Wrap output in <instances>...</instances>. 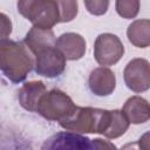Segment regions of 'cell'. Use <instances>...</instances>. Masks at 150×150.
I'll return each mask as SVG.
<instances>
[{
	"instance_id": "obj_1",
	"label": "cell",
	"mask_w": 150,
	"mask_h": 150,
	"mask_svg": "<svg viewBox=\"0 0 150 150\" xmlns=\"http://www.w3.org/2000/svg\"><path fill=\"white\" fill-rule=\"evenodd\" d=\"M35 66L32 52L22 42L1 40L0 68L4 75L14 83L22 82Z\"/></svg>"
},
{
	"instance_id": "obj_2",
	"label": "cell",
	"mask_w": 150,
	"mask_h": 150,
	"mask_svg": "<svg viewBox=\"0 0 150 150\" xmlns=\"http://www.w3.org/2000/svg\"><path fill=\"white\" fill-rule=\"evenodd\" d=\"M109 121L110 110L91 107H77L73 115L61 122L60 125L70 132L104 135L109 127Z\"/></svg>"
},
{
	"instance_id": "obj_3",
	"label": "cell",
	"mask_w": 150,
	"mask_h": 150,
	"mask_svg": "<svg viewBox=\"0 0 150 150\" xmlns=\"http://www.w3.org/2000/svg\"><path fill=\"white\" fill-rule=\"evenodd\" d=\"M18 11L35 27L52 29L60 22V8L55 0H21Z\"/></svg>"
},
{
	"instance_id": "obj_4",
	"label": "cell",
	"mask_w": 150,
	"mask_h": 150,
	"mask_svg": "<svg viewBox=\"0 0 150 150\" xmlns=\"http://www.w3.org/2000/svg\"><path fill=\"white\" fill-rule=\"evenodd\" d=\"M76 108L77 105H75L73 100L64 91L60 89H52L42 96L36 112L48 121H56L61 123L71 116Z\"/></svg>"
},
{
	"instance_id": "obj_5",
	"label": "cell",
	"mask_w": 150,
	"mask_h": 150,
	"mask_svg": "<svg viewBox=\"0 0 150 150\" xmlns=\"http://www.w3.org/2000/svg\"><path fill=\"white\" fill-rule=\"evenodd\" d=\"M124 54V46L118 36L111 33L100 34L94 43V56L98 64L112 66L117 63Z\"/></svg>"
},
{
	"instance_id": "obj_6",
	"label": "cell",
	"mask_w": 150,
	"mask_h": 150,
	"mask_svg": "<svg viewBox=\"0 0 150 150\" xmlns=\"http://www.w3.org/2000/svg\"><path fill=\"white\" fill-rule=\"evenodd\" d=\"M123 79L127 87L135 93H143L150 89V62L145 59H132L123 70Z\"/></svg>"
},
{
	"instance_id": "obj_7",
	"label": "cell",
	"mask_w": 150,
	"mask_h": 150,
	"mask_svg": "<svg viewBox=\"0 0 150 150\" xmlns=\"http://www.w3.org/2000/svg\"><path fill=\"white\" fill-rule=\"evenodd\" d=\"M40 150H95L93 141L70 131H60L47 138Z\"/></svg>"
},
{
	"instance_id": "obj_8",
	"label": "cell",
	"mask_w": 150,
	"mask_h": 150,
	"mask_svg": "<svg viewBox=\"0 0 150 150\" xmlns=\"http://www.w3.org/2000/svg\"><path fill=\"white\" fill-rule=\"evenodd\" d=\"M66 68V57L56 48L45 49L35 55V73L45 77H56L63 73Z\"/></svg>"
},
{
	"instance_id": "obj_9",
	"label": "cell",
	"mask_w": 150,
	"mask_h": 150,
	"mask_svg": "<svg viewBox=\"0 0 150 150\" xmlns=\"http://www.w3.org/2000/svg\"><path fill=\"white\" fill-rule=\"evenodd\" d=\"M88 84L93 94L97 96H108L115 90L116 77L111 69L107 67H97L91 70Z\"/></svg>"
},
{
	"instance_id": "obj_10",
	"label": "cell",
	"mask_w": 150,
	"mask_h": 150,
	"mask_svg": "<svg viewBox=\"0 0 150 150\" xmlns=\"http://www.w3.org/2000/svg\"><path fill=\"white\" fill-rule=\"evenodd\" d=\"M86 40L77 33H63L56 40L55 47L62 53L66 60H80L86 53Z\"/></svg>"
},
{
	"instance_id": "obj_11",
	"label": "cell",
	"mask_w": 150,
	"mask_h": 150,
	"mask_svg": "<svg viewBox=\"0 0 150 150\" xmlns=\"http://www.w3.org/2000/svg\"><path fill=\"white\" fill-rule=\"evenodd\" d=\"M23 43L32 52V54L36 55L38 53L55 47L56 39L55 34L52 29H45L40 27L33 26L23 39Z\"/></svg>"
},
{
	"instance_id": "obj_12",
	"label": "cell",
	"mask_w": 150,
	"mask_h": 150,
	"mask_svg": "<svg viewBox=\"0 0 150 150\" xmlns=\"http://www.w3.org/2000/svg\"><path fill=\"white\" fill-rule=\"evenodd\" d=\"M47 93L46 86L42 81L26 82L18 93L20 105L28 111H36L42 96Z\"/></svg>"
},
{
	"instance_id": "obj_13",
	"label": "cell",
	"mask_w": 150,
	"mask_h": 150,
	"mask_svg": "<svg viewBox=\"0 0 150 150\" xmlns=\"http://www.w3.org/2000/svg\"><path fill=\"white\" fill-rule=\"evenodd\" d=\"M122 111L131 124H142L150 120V103L141 96L129 97Z\"/></svg>"
},
{
	"instance_id": "obj_14",
	"label": "cell",
	"mask_w": 150,
	"mask_h": 150,
	"mask_svg": "<svg viewBox=\"0 0 150 150\" xmlns=\"http://www.w3.org/2000/svg\"><path fill=\"white\" fill-rule=\"evenodd\" d=\"M128 40L138 48L150 46V20L139 19L132 21L127 29Z\"/></svg>"
},
{
	"instance_id": "obj_15",
	"label": "cell",
	"mask_w": 150,
	"mask_h": 150,
	"mask_svg": "<svg viewBox=\"0 0 150 150\" xmlns=\"http://www.w3.org/2000/svg\"><path fill=\"white\" fill-rule=\"evenodd\" d=\"M130 122L128 121L127 116L122 110H110V121H109V127L107 131L104 132L103 136L107 138H118L122 135L125 134V131L129 128Z\"/></svg>"
},
{
	"instance_id": "obj_16",
	"label": "cell",
	"mask_w": 150,
	"mask_h": 150,
	"mask_svg": "<svg viewBox=\"0 0 150 150\" xmlns=\"http://www.w3.org/2000/svg\"><path fill=\"white\" fill-rule=\"evenodd\" d=\"M116 12L124 19H134L139 11V1L137 0H117L115 2Z\"/></svg>"
},
{
	"instance_id": "obj_17",
	"label": "cell",
	"mask_w": 150,
	"mask_h": 150,
	"mask_svg": "<svg viewBox=\"0 0 150 150\" xmlns=\"http://www.w3.org/2000/svg\"><path fill=\"white\" fill-rule=\"evenodd\" d=\"M60 22H69L77 15V1H57Z\"/></svg>"
},
{
	"instance_id": "obj_18",
	"label": "cell",
	"mask_w": 150,
	"mask_h": 150,
	"mask_svg": "<svg viewBox=\"0 0 150 150\" xmlns=\"http://www.w3.org/2000/svg\"><path fill=\"white\" fill-rule=\"evenodd\" d=\"M1 150H29L27 148V144L19 139V137L11 135L9 139H6V136L2 134V141H1Z\"/></svg>"
},
{
	"instance_id": "obj_19",
	"label": "cell",
	"mask_w": 150,
	"mask_h": 150,
	"mask_svg": "<svg viewBox=\"0 0 150 150\" xmlns=\"http://www.w3.org/2000/svg\"><path fill=\"white\" fill-rule=\"evenodd\" d=\"M84 6L87 7L88 12L94 15H102L107 12L109 7V1L107 0H86Z\"/></svg>"
},
{
	"instance_id": "obj_20",
	"label": "cell",
	"mask_w": 150,
	"mask_h": 150,
	"mask_svg": "<svg viewBox=\"0 0 150 150\" xmlns=\"http://www.w3.org/2000/svg\"><path fill=\"white\" fill-rule=\"evenodd\" d=\"M0 18H1V40H7V36L12 32V23L11 20L6 16V14L1 13Z\"/></svg>"
},
{
	"instance_id": "obj_21",
	"label": "cell",
	"mask_w": 150,
	"mask_h": 150,
	"mask_svg": "<svg viewBox=\"0 0 150 150\" xmlns=\"http://www.w3.org/2000/svg\"><path fill=\"white\" fill-rule=\"evenodd\" d=\"M93 144L95 146V150H117L116 145L112 144L111 142L107 141V139H102V138H94L91 139Z\"/></svg>"
},
{
	"instance_id": "obj_22",
	"label": "cell",
	"mask_w": 150,
	"mask_h": 150,
	"mask_svg": "<svg viewBox=\"0 0 150 150\" xmlns=\"http://www.w3.org/2000/svg\"><path fill=\"white\" fill-rule=\"evenodd\" d=\"M141 150H150V130L144 132L137 141Z\"/></svg>"
},
{
	"instance_id": "obj_23",
	"label": "cell",
	"mask_w": 150,
	"mask_h": 150,
	"mask_svg": "<svg viewBox=\"0 0 150 150\" xmlns=\"http://www.w3.org/2000/svg\"><path fill=\"white\" fill-rule=\"evenodd\" d=\"M120 150H141V149H139L137 142H131V143H127V144H124Z\"/></svg>"
}]
</instances>
